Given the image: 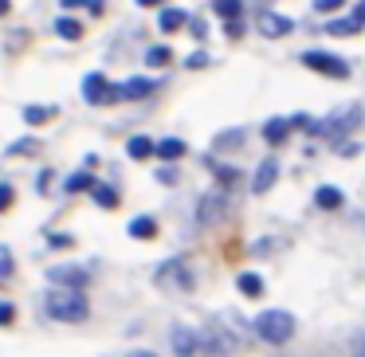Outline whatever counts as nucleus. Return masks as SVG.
I'll return each instance as SVG.
<instances>
[{
	"label": "nucleus",
	"mask_w": 365,
	"mask_h": 357,
	"mask_svg": "<svg viewBox=\"0 0 365 357\" xmlns=\"http://www.w3.org/2000/svg\"><path fill=\"white\" fill-rule=\"evenodd\" d=\"M43 314L51 322H67V326H79L91 318V302L83 291H67V286H51L43 294Z\"/></svg>",
	"instance_id": "f257e3e1"
},
{
	"label": "nucleus",
	"mask_w": 365,
	"mask_h": 357,
	"mask_svg": "<svg viewBox=\"0 0 365 357\" xmlns=\"http://www.w3.org/2000/svg\"><path fill=\"white\" fill-rule=\"evenodd\" d=\"M252 330H255V338H263L267 346H287L299 326H294V314H287V310H263Z\"/></svg>",
	"instance_id": "f03ea898"
},
{
	"label": "nucleus",
	"mask_w": 365,
	"mask_h": 357,
	"mask_svg": "<svg viewBox=\"0 0 365 357\" xmlns=\"http://www.w3.org/2000/svg\"><path fill=\"white\" fill-rule=\"evenodd\" d=\"M361 126V106L357 103H349V106H341V110H334L330 118H322V122H314V130L310 134H322V138H346L349 130H357Z\"/></svg>",
	"instance_id": "7ed1b4c3"
},
{
	"label": "nucleus",
	"mask_w": 365,
	"mask_h": 357,
	"mask_svg": "<svg viewBox=\"0 0 365 357\" xmlns=\"http://www.w3.org/2000/svg\"><path fill=\"white\" fill-rule=\"evenodd\" d=\"M83 98L91 106H110V103H118V83H110L103 71H91L83 79Z\"/></svg>",
	"instance_id": "20e7f679"
},
{
	"label": "nucleus",
	"mask_w": 365,
	"mask_h": 357,
	"mask_svg": "<svg viewBox=\"0 0 365 357\" xmlns=\"http://www.w3.org/2000/svg\"><path fill=\"white\" fill-rule=\"evenodd\" d=\"M158 283L169 286V291H192V283H197V275H192V267L185 259H165L158 267Z\"/></svg>",
	"instance_id": "39448f33"
},
{
	"label": "nucleus",
	"mask_w": 365,
	"mask_h": 357,
	"mask_svg": "<svg viewBox=\"0 0 365 357\" xmlns=\"http://www.w3.org/2000/svg\"><path fill=\"white\" fill-rule=\"evenodd\" d=\"M302 67L318 75H330V79H349V63L338 56H326V51H302Z\"/></svg>",
	"instance_id": "423d86ee"
},
{
	"label": "nucleus",
	"mask_w": 365,
	"mask_h": 357,
	"mask_svg": "<svg viewBox=\"0 0 365 357\" xmlns=\"http://www.w3.org/2000/svg\"><path fill=\"white\" fill-rule=\"evenodd\" d=\"M48 283L67 286V291H83V286L91 283V275H87V267H75V263H59V267H51V271H48Z\"/></svg>",
	"instance_id": "0eeeda50"
},
{
	"label": "nucleus",
	"mask_w": 365,
	"mask_h": 357,
	"mask_svg": "<svg viewBox=\"0 0 365 357\" xmlns=\"http://www.w3.org/2000/svg\"><path fill=\"white\" fill-rule=\"evenodd\" d=\"M169 346H173L177 357H197V353H200V330L173 326V330H169Z\"/></svg>",
	"instance_id": "6e6552de"
},
{
	"label": "nucleus",
	"mask_w": 365,
	"mask_h": 357,
	"mask_svg": "<svg viewBox=\"0 0 365 357\" xmlns=\"http://www.w3.org/2000/svg\"><path fill=\"white\" fill-rule=\"evenodd\" d=\"M224 212H228V200H224V192H208V197H200V205H197V220H200V224L224 220Z\"/></svg>",
	"instance_id": "1a4fd4ad"
},
{
	"label": "nucleus",
	"mask_w": 365,
	"mask_h": 357,
	"mask_svg": "<svg viewBox=\"0 0 365 357\" xmlns=\"http://www.w3.org/2000/svg\"><path fill=\"white\" fill-rule=\"evenodd\" d=\"M275 181H279V161H275V157L259 161V169H255V181H252V192H267Z\"/></svg>",
	"instance_id": "9d476101"
},
{
	"label": "nucleus",
	"mask_w": 365,
	"mask_h": 357,
	"mask_svg": "<svg viewBox=\"0 0 365 357\" xmlns=\"http://www.w3.org/2000/svg\"><path fill=\"white\" fill-rule=\"evenodd\" d=\"M259 32L267 36V40H275V36H287V32H291V20L279 16V12H259Z\"/></svg>",
	"instance_id": "9b49d317"
},
{
	"label": "nucleus",
	"mask_w": 365,
	"mask_h": 357,
	"mask_svg": "<svg viewBox=\"0 0 365 357\" xmlns=\"http://www.w3.org/2000/svg\"><path fill=\"white\" fill-rule=\"evenodd\" d=\"M153 87H158L153 79H130V83H118V103H122V98H145V95H153Z\"/></svg>",
	"instance_id": "f8f14e48"
},
{
	"label": "nucleus",
	"mask_w": 365,
	"mask_h": 357,
	"mask_svg": "<svg viewBox=\"0 0 365 357\" xmlns=\"http://www.w3.org/2000/svg\"><path fill=\"white\" fill-rule=\"evenodd\" d=\"M189 24V12L185 9H161L158 12V28L161 32H177V28H185Z\"/></svg>",
	"instance_id": "ddd939ff"
},
{
	"label": "nucleus",
	"mask_w": 365,
	"mask_h": 357,
	"mask_svg": "<svg viewBox=\"0 0 365 357\" xmlns=\"http://www.w3.org/2000/svg\"><path fill=\"white\" fill-rule=\"evenodd\" d=\"M153 153H158L161 161H177V157H185V142L181 138H161V142L153 145Z\"/></svg>",
	"instance_id": "4468645a"
},
{
	"label": "nucleus",
	"mask_w": 365,
	"mask_h": 357,
	"mask_svg": "<svg viewBox=\"0 0 365 357\" xmlns=\"http://www.w3.org/2000/svg\"><path fill=\"white\" fill-rule=\"evenodd\" d=\"M287 134H291V122H287V118H271L267 126H263V138H267V145H283Z\"/></svg>",
	"instance_id": "2eb2a0df"
},
{
	"label": "nucleus",
	"mask_w": 365,
	"mask_h": 357,
	"mask_svg": "<svg viewBox=\"0 0 365 357\" xmlns=\"http://www.w3.org/2000/svg\"><path fill=\"white\" fill-rule=\"evenodd\" d=\"M153 145H158V142H150L145 134H138V138H130V142H126V153L134 161H145V157H153Z\"/></svg>",
	"instance_id": "dca6fc26"
},
{
	"label": "nucleus",
	"mask_w": 365,
	"mask_h": 357,
	"mask_svg": "<svg viewBox=\"0 0 365 357\" xmlns=\"http://www.w3.org/2000/svg\"><path fill=\"white\" fill-rule=\"evenodd\" d=\"M126 232L134 239H153V236H158V224H153V216H138V220H130Z\"/></svg>",
	"instance_id": "f3484780"
},
{
	"label": "nucleus",
	"mask_w": 365,
	"mask_h": 357,
	"mask_svg": "<svg viewBox=\"0 0 365 357\" xmlns=\"http://www.w3.org/2000/svg\"><path fill=\"white\" fill-rule=\"evenodd\" d=\"M236 286H240V294H247V299H259L263 294V279L255 275V271H244V275L236 279Z\"/></svg>",
	"instance_id": "a211bd4d"
},
{
	"label": "nucleus",
	"mask_w": 365,
	"mask_h": 357,
	"mask_svg": "<svg viewBox=\"0 0 365 357\" xmlns=\"http://www.w3.org/2000/svg\"><path fill=\"white\" fill-rule=\"evenodd\" d=\"M91 197H95V205H103V208H118V192H114V185H103V181H95V189H91Z\"/></svg>",
	"instance_id": "6ab92c4d"
},
{
	"label": "nucleus",
	"mask_w": 365,
	"mask_h": 357,
	"mask_svg": "<svg viewBox=\"0 0 365 357\" xmlns=\"http://www.w3.org/2000/svg\"><path fill=\"white\" fill-rule=\"evenodd\" d=\"M314 205L326 208V212H330V208H341V192L334 189V185H322V189L314 192Z\"/></svg>",
	"instance_id": "aec40b11"
},
{
	"label": "nucleus",
	"mask_w": 365,
	"mask_h": 357,
	"mask_svg": "<svg viewBox=\"0 0 365 357\" xmlns=\"http://www.w3.org/2000/svg\"><path fill=\"white\" fill-rule=\"evenodd\" d=\"M212 12L220 20H240V12H244V0H212Z\"/></svg>",
	"instance_id": "412c9836"
},
{
	"label": "nucleus",
	"mask_w": 365,
	"mask_h": 357,
	"mask_svg": "<svg viewBox=\"0 0 365 357\" xmlns=\"http://www.w3.org/2000/svg\"><path fill=\"white\" fill-rule=\"evenodd\" d=\"M56 36H63V40H83V24L71 16H59L56 20Z\"/></svg>",
	"instance_id": "4be33fe9"
},
{
	"label": "nucleus",
	"mask_w": 365,
	"mask_h": 357,
	"mask_svg": "<svg viewBox=\"0 0 365 357\" xmlns=\"http://www.w3.org/2000/svg\"><path fill=\"white\" fill-rule=\"evenodd\" d=\"M63 189L67 192H87V189H95V177H91V173H71Z\"/></svg>",
	"instance_id": "5701e85b"
},
{
	"label": "nucleus",
	"mask_w": 365,
	"mask_h": 357,
	"mask_svg": "<svg viewBox=\"0 0 365 357\" xmlns=\"http://www.w3.org/2000/svg\"><path fill=\"white\" fill-rule=\"evenodd\" d=\"M51 114H56V106H24V122H32V126L48 122Z\"/></svg>",
	"instance_id": "b1692460"
},
{
	"label": "nucleus",
	"mask_w": 365,
	"mask_h": 357,
	"mask_svg": "<svg viewBox=\"0 0 365 357\" xmlns=\"http://www.w3.org/2000/svg\"><path fill=\"white\" fill-rule=\"evenodd\" d=\"M357 28H361L357 20H330V24H326V32H330V36H354Z\"/></svg>",
	"instance_id": "393cba45"
},
{
	"label": "nucleus",
	"mask_w": 365,
	"mask_h": 357,
	"mask_svg": "<svg viewBox=\"0 0 365 357\" xmlns=\"http://www.w3.org/2000/svg\"><path fill=\"white\" fill-rule=\"evenodd\" d=\"M169 59H173V51H169V48H150V51H145V63H150V67H165Z\"/></svg>",
	"instance_id": "a878e982"
},
{
	"label": "nucleus",
	"mask_w": 365,
	"mask_h": 357,
	"mask_svg": "<svg viewBox=\"0 0 365 357\" xmlns=\"http://www.w3.org/2000/svg\"><path fill=\"white\" fill-rule=\"evenodd\" d=\"M216 145H220V150H232V145H244V130H228V134H220V138H216Z\"/></svg>",
	"instance_id": "bb28decb"
},
{
	"label": "nucleus",
	"mask_w": 365,
	"mask_h": 357,
	"mask_svg": "<svg viewBox=\"0 0 365 357\" xmlns=\"http://www.w3.org/2000/svg\"><path fill=\"white\" fill-rule=\"evenodd\" d=\"M212 173H216V181H220V185H236V169H232V165H212Z\"/></svg>",
	"instance_id": "cd10ccee"
},
{
	"label": "nucleus",
	"mask_w": 365,
	"mask_h": 357,
	"mask_svg": "<svg viewBox=\"0 0 365 357\" xmlns=\"http://www.w3.org/2000/svg\"><path fill=\"white\" fill-rule=\"evenodd\" d=\"M12 271H16V259H12V252H9V247H0V279H4V275H12Z\"/></svg>",
	"instance_id": "c85d7f7f"
},
{
	"label": "nucleus",
	"mask_w": 365,
	"mask_h": 357,
	"mask_svg": "<svg viewBox=\"0 0 365 357\" xmlns=\"http://www.w3.org/2000/svg\"><path fill=\"white\" fill-rule=\"evenodd\" d=\"M12 200H16V192H12V185L4 181V185H0V212H9V208H12Z\"/></svg>",
	"instance_id": "c756f323"
},
{
	"label": "nucleus",
	"mask_w": 365,
	"mask_h": 357,
	"mask_svg": "<svg viewBox=\"0 0 365 357\" xmlns=\"http://www.w3.org/2000/svg\"><path fill=\"white\" fill-rule=\"evenodd\" d=\"M16 322V306L12 302H0V326H12Z\"/></svg>",
	"instance_id": "7c9ffc66"
},
{
	"label": "nucleus",
	"mask_w": 365,
	"mask_h": 357,
	"mask_svg": "<svg viewBox=\"0 0 365 357\" xmlns=\"http://www.w3.org/2000/svg\"><path fill=\"white\" fill-rule=\"evenodd\" d=\"M346 0H314V12H338Z\"/></svg>",
	"instance_id": "2f4dec72"
},
{
	"label": "nucleus",
	"mask_w": 365,
	"mask_h": 357,
	"mask_svg": "<svg viewBox=\"0 0 365 357\" xmlns=\"http://www.w3.org/2000/svg\"><path fill=\"white\" fill-rule=\"evenodd\" d=\"M244 36V20H228V40H240Z\"/></svg>",
	"instance_id": "473e14b6"
},
{
	"label": "nucleus",
	"mask_w": 365,
	"mask_h": 357,
	"mask_svg": "<svg viewBox=\"0 0 365 357\" xmlns=\"http://www.w3.org/2000/svg\"><path fill=\"white\" fill-rule=\"evenodd\" d=\"M185 67H208V56H205V51H197V56L185 59Z\"/></svg>",
	"instance_id": "72a5a7b5"
},
{
	"label": "nucleus",
	"mask_w": 365,
	"mask_h": 357,
	"mask_svg": "<svg viewBox=\"0 0 365 357\" xmlns=\"http://www.w3.org/2000/svg\"><path fill=\"white\" fill-rule=\"evenodd\" d=\"M83 9H87V12H91V16H98V12H103V9H106V0H87V4H83Z\"/></svg>",
	"instance_id": "f704fd0d"
},
{
	"label": "nucleus",
	"mask_w": 365,
	"mask_h": 357,
	"mask_svg": "<svg viewBox=\"0 0 365 357\" xmlns=\"http://www.w3.org/2000/svg\"><path fill=\"white\" fill-rule=\"evenodd\" d=\"M189 28H192V36H197V40H205V32H208V28H205V24H200V20H192V24H189Z\"/></svg>",
	"instance_id": "c9c22d12"
},
{
	"label": "nucleus",
	"mask_w": 365,
	"mask_h": 357,
	"mask_svg": "<svg viewBox=\"0 0 365 357\" xmlns=\"http://www.w3.org/2000/svg\"><path fill=\"white\" fill-rule=\"evenodd\" d=\"M59 4H63V9L71 12V9H83V4H87V0H59Z\"/></svg>",
	"instance_id": "e433bc0d"
},
{
	"label": "nucleus",
	"mask_w": 365,
	"mask_h": 357,
	"mask_svg": "<svg viewBox=\"0 0 365 357\" xmlns=\"http://www.w3.org/2000/svg\"><path fill=\"white\" fill-rule=\"evenodd\" d=\"M354 20H357V24H365V0H361V4L354 9Z\"/></svg>",
	"instance_id": "4c0bfd02"
},
{
	"label": "nucleus",
	"mask_w": 365,
	"mask_h": 357,
	"mask_svg": "<svg viewBox=\"0 0 365 357\" xmlns=\"http://www.w3.org/2000/svg\"><path fill=\"white\" fill-rule=\"evenodd\" d=\"M126 357H158V353H153V349H130Z\"/></svg>",
	"instance_id": "58836bf2"
},
{
	"label": "nucleus",
	"mask_w": 365,
	"mask_h": 357,
	"mask_svg": "<svg viewBox=\"0 0 365 357\" xmlns=\"http://www.w3.org/2000/svg\"><path fill=\"white\" fill-rule=\"evenodd\" d=\"M9 9H12V0H0V16H4Z\"/></svg>",
	"instance_id": "ea45409f"
},
{
	"label": "nucleus",
	"mask_w": 365,
	"mask_h": 357,
	"mask_svg": "<svg viewBox=\"0 0 365 357\" xmlns=\"http://www.w3.org/2000/svg\"><path fill=\"white\" fill-rule=\"evenodd\" d=\"M138 4H142V9H153V4H161V0H138Z\"/></svg>",
	"instance_id": "a19ab883"
},
{
	"label": "nucleus",
	"mask_w": 365,
	"mask_h": 357,
	"mask_svg": "<svg viewBox=\"0 0 365 357\" xmlns=\"http://www.w3.org/2000/svg\"><path fill=\"white\" fill-rule=\"evenodd\" d=\"M361 357H365V353H361Z\"/></svg>",
	"instance_id": "79ce46f5"
}]
</instances>
